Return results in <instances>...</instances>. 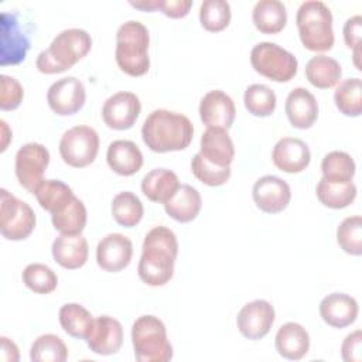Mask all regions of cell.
<instances>
[{
    "label": "cell",
    "instance_id": "obj_1",
    "mask_svg": "<svg viewBox=\"0 0 362 362\" xmlns=\"http://www.w3.org/2000/svg\"><path fill=\"white\" fill-rule=\"evenodd\" d=\"M141 249L137 266L140 280L151 287L167 284L173 279L178 255L175 233L167 226H156L147 232Z\"/></svg>",
    "mask_w": 362,
    "mask_h": 362
},
{
    "label": "cell",
    "instance_id": "obj_2",
    "mask_svg": "<svg viewBox=\"0 0 362 362\" xmlns=\"http://www.w3.org/2000/svg\"><path fill=\"white\" fill-rule=\"evenodd\" d=\"M141 137L144 144L154 153L180 151L192 141L194 126L185 115L156 109L146 117Z\"/></svg>",
    "mask_w": 362,
    "mask_h": 362
},
{
    "label": "cell",
    "instance_id": "obj_3",
    "mask_svg": "<svg viewBox=\"0 0 362 362\" xmlns=\"http://www.w3.org/2000/svg\"><path fill=\"white\" fill-rule=\"evenodd\" d=\"M92 48V38L82 28H68L57 34L49 47L37 57L35 66L41 74L54 75L71 69Z\"/></svg>",
    "mask_w": 362,
    "mask_h": 362
},
{
    "label": "cell",
    "instance_id": "obj_4",
    "mask_svg": "<svg viewBox=\"0 0 362 362\" xmlns=\"http://www.w3.org/2000/svg\"><path fill=\"white\" fill-rule=\"evenodd\" d=\"M150 35L140 21H126L116 33L115 58L117 66L130 76H143L150 68L148 58Z\"/></svg>",
    "mask_w": 362,
    "mask_h": 362
},
{
    "label": "cell",
    "instance_id": "obj_5",
    "mask_svg": "<svg viewBox=\"0 0 362 362\" xmlns=\"http://www.w3.org/2000/svg\"><path fill=\"white\" fill-rule=\"evenodd\" d=\"M298 35L304 48L314 52H325L334 47L332 13L318 0L304 1L296 16Z\"/></svg>",
    "mask_w": 362,
    "mask_h": 362
},
{
    "label": "cell",
    "instance_id": "obj_6",
    "mask_svg": "<svg viewBox=\"0 0 362 362\" xmlns=\"http://www.w3.org/2000/svg\"><path fill=\"white\" fill-rule=\"evenodd\" d=\"M132 344L139 362H167L174 354L164 322L150 314L141 315L133 322Z\"/></svg>",
    "mask_w": 362,
    "mask_h": 362
},
{
    "label": "cell",
    "instance_id": "obj_7",
    "mask_svg": "<svg viewBox=\"0 0 362 362\" xmlns=\"http://www.w3.org/2000/svg\"><path fill=\"white\" fill-rule=\"evenodd\" d=\"M252 68L262 76L274 82L291 81L298 68L297 58L276 42L263 41L250 51Z\"/></svg>",
    "mask_w": 362,
    "mask_h": 362
},
{
    "label": "cell",
    "instance_id": "obj_8",
    "mask_svg": "<svg viewBox=\"0 0 362 362\" xmlns=\"http://www.w3.org/2000/svg\"><path fill=\"white\" fill-rule=\"evenodd\" d=\"M35 214L33 208L10 194L0 189V232L7 240H24L35 228Z\"/></svg>",
    "mask_w": 362,
    "mask_h": 362
},
{
    "label": "cell",
    "instance_id": "obj_9",
    "mask_svg": "<svg viewBox=\"0 0 362 362\" xmlns=\"http://www.w3.org/2000/svg\"><path fill=\"white\" fill-rule=\"evenodd\" d=\"M61 158L74 168H83L92 164L99 151V136L95 129L79 124L68 129L58 146Z\"/></svg>",
    "mask_w": 362,
    "mask_h": 362
},
{
    "label": "cell",
    "instance_id": "obj_10",
    "mask_svg": "<svg viewBox=\"0 0 362 362\" xmlns=\"http://www.w3.org/2000/svg\"><path fill=\"white\" fill-rule=\"evenodd\" d=\"M49 164V151L41 143H25L16 154V177L23 188L34 192L35 187L44 180V173Z\"/></svg>",
    "mask_w": 362,
    "mask_h": 362
},
{
    "label": "cell",
    "instance_id": "obj_11",
    "mask_svg": "<svg viewBox=\"0 0 362 362\" xmlns=\"http://www.w3.org/2000/svg\"><path fill=\"white\" fill-rule=\"evenodd\" d=\"M86 100L83 83L75 76H65L54 82L47 92L49 109L59 116L78 113Z\"/></svg>",
    "mask_w": 362,
    "mask_h": 362
},
{
    "label": "cell",
    "instance_id": "obj_12",
    "mask_svg": "<svg viewBox=\"0 0 362 362\" xmlns=\"http://www.w3.org/2000/svg\"><path fill=\"white\" fill-rule=\"evenodd\" d=\"M141 112V103L136 93L120 90L109 96L102 107V119L109 129H130Z\"/></svg>",
    "mask_w": 362,
    "mask_h": 362
},
{
    "label": "cell",
    "instance_id": "obj_13",
    "mask_svg": "<svg viewBox=\"0 0 362 362\" xmlns=\"http://www.w3.org/2000/svg\"><path fill=\"white\" fill-rule=\"evenodd\" d=\"M274 307L266 300H253L245 304L236 317L239 332L252 341L266 337L274 322Z\"/></svg>",
    "mask_w": 362,
    "mask_h": 362
},
{
    "label": "cell",
    "instance_id": "obj_14",
    "mask_svg": "<svg viewBox=\"0 0 362 362\" xmlns=\"http://www.w3.org/2000/svg\"><path fill=\"white\" fill-rule=\"evenodd\" d=\"M1 21V55L0 65H17L25 59L30 49V40L24 34L18 17L14 13L3 11Z\"/></svg>",
    "mask_w": 362,
    "mask_h": 362
},
{
    "label": "cell",
    "instance_id": "obj_15",
    "mask_svg": "<svg viewBox=\"0 0 362 362\" xmlns=\"http://www.w3.org/2000/svg\"><path fill=\"white\" fill-rule=\"evenodd\" d=\"M252 197L260 211L279 214L290 204L291 189L284 180L276 175H263L253 184Z\"/></svg>",
    "mask_w": 362,
    "mask_h": 362
},
{
    "label": "cell",
    "instance_id": "obj_16",
    "mask_svg": "<svg viewBox=\"0 0 362 362\" xmlns=\"http://www.w3.org/2000/svg\"><path fill=\"white\" fill-rule=\"evenodd\" d=\"M133 256L132 240L122 233H109L100 239L96 247L98 266L107 273L126 269Z\"/></svg>",
    "mask_w": 362,
    "mask_h": 362
},
{
    "label": "cell",
    "instance_id": "obj_17",
    "mask_svg": "<svg viewBox=\"0 0 362 362\" xmlns=\"http://www.w3.org/2000/svg\"><path fill=\"white\" fill-rule=\"evenodd\" d=\"M85 341L92 352L98 355H113L123 344V327L113 317H96Z\"/></svg>",
    "mask_w": 362,
    "mask_h": 362
},
{
    "label": "cell",
    "instance_id": "obj_18",
    "mask_svg": "<svg viewBox=\"0 0 362 362\" xmlns=\"http://www.w3.org/2000/svg\"><path fill=\"white\" fill-rule=\"evenodd\" d=\"M199 117L206 127L230 129L236 117V107L223 90H209L199 103Z\"/></svg>",
    "mask_w": 362,
    "mask_h": 362
},
{
    "label": "cell",
    "instance_id": "obj_19",
    "mask_svg": "<svg viewBox=\"0 0 362 362\" xmlns=\"http://www.w3.org/2000/svg\"><path fill=\"white\" fill-rule=\"evenodd\" d=\"M272 160L280 171L297 174L308 167L311 161V151L301 139L283 137L274 144Z\"/></svg>",
    "mask_w": 362,
    "mask_h": 362
},
{
    "label": "cell",
    "instance_id": "obj_20",
    "mask_svg": "<svg viewBox=\"0 0 362 362\" xmlns=\"http://www.w3.org/2000/svg\"><path fill=\"white\" fill-rule=\"evenodd\" d=\"M358 301L345 293H331L320 303V315L332 328H345L358 318Z\"/></svg>",
    "mask_w": 362,
    "mask_h": 362
},
{
    "label": "cell",
    "instance_id": "obj_21",
    "mask_svg": "<svg viewBox=\"0 0 362 362\" xmlns=\"http://www.w3.org/2000/svg\"><path fill=\"white\" fill-rule=\"evenodd\" d=\"M284 110L290 124L296 129H310L318 117L315 96L305 88H294L286 98Z\"/></svg>",
    "mask_w": 362,
    "mask_h": 362
},
{
    "label": "cell",
    "instance_id": "obj_22",
    "mask_svg": "<svg viewBox=\"0 0 362 362\" xmlns=\"http://www.w3.org/2000/svg\"><path fill=\"white\" fill-rule=\"evenodd\" d=\"M199 153L218 167H230L235 158L233 141L223 127H208L201 137Z\"/></svg>",
    "mask_w": 362,
    "mask_h": 362
},
{
    "label": "cell",
    "instance_id": "obj_23",
    "mask_svg": "<svg viewBox=\"0 0 362 362\" xmlns=\"http://www.w3.org/2000/svg\"><path fill=\"white\" fill-rule=\"evenodd\" d=\"M52 257L64 269L75 270L82 267L89 255V246L86 239L79 235H64L55 238L52 242Z\"/></svg>",
    "mask_w": 362,
    "mask_h": 362
},
{
    "label": "cell",
    "instance_id": "obj_24",
    "mask_svg": "<svg viewBox=\"0 0 362 362\" xmlns=\"http://www.w3.org/2000/svg\"><path fill=\"white\" fill-rule=\"evenodd\" d=\"M106 161L116 174L130 177L140 171L143 154L136 143L130 140H115L107 147Z\"/></svg>",
    "mask_w": 362,
    "mask_h": 362
},
{
    "label": "cell",
    "instance_id": "obj_25",
    "mask_svg": "<svg viewBox=\"0 0 362 362\" xmlns=\"http://www.w3.org/2000/svg\"><path fill=\"white\" fill-rule=\"evenodd\" d=\"M274 345L280 356L290 361H298L305 356L310 349V335L301 324L286 322L279 328Z\"/></svg>",
    "mask_w": 362,
    "mask_h": 362
},
{
    "label": "cell",
    "instance_id": "obj_26",
    "mask_svg": "<svg viewBox=\"0 0 362 362\" xmlns=\"http://www.w3.org/2000/svg\"><path fill=\"white\" fill-rule=\"evenodd\" d=\"M177 174L167 168H154L148 171L141 180V191L151 202H168L180 188Z\"/></svg>",
    "mask_w": 362,
    "mask_h": 362
},
{
    "label": "cell",
    "instance_id": "obj_27",
    "mask_svg": "<svg viewBox=\"0 0 362 362\" xmlns=\"http://www.w3.org/2000/svg\"><path fill=\"white\" fill-rule=\"evenodd\" d=\"M88 219L85 204L75 195L68 198L54 212L51 221L54 228L64 235H79L85 229Z\"/></svg>",
    "mask_w": 362,
    "mask_h": 362
},
{
    "label": "cell",
    "instance_id": "obj_28",
    "mask_svg": "<svg viewBox=\"0 0 362 362\" xmlns=\"http://www.w3.org/2000/svg\"><path fill=\"white\" fill-rule=\"evenodd\" d=\"M202 206V198L197 188L188 184H181L174 197L164 204V209L170 218L177 222L188 223L194 221Z\"/></svg>",
    "mask_w": 362,
    "mask_h": 362
},
{
    "label": "cell",
    "instance_id": "obj_29",
    "mask_svg": "<svg viewBox=\"0 0 362 362\" xmlns=\"http://www.w3.org/2000/svg\"><path fill=\"white\" fill-rule=\"evenodd\" d=\"M255 27L263 34H277L287 24L286 6L279 0H260L252 11Z\"/></svg>",
    "mask_w": 362,
    "mask_h": 362
},
{
    "label": "cell",
    "instance_id": "obj_30",
    "mask_svg": "<svg viewBox=\"0 0 362 362\" xmlns=\"http://www.w3.org/2000/svg\"><path fill=\"white\" fill-rule=\"evenodd\" d=\"M342 75L341 65L337 59L324 54L315 55L305 64V78L318 89H329L337 86Z\"/></svg>",
    "mask_w": 362,
    "mask_h": 362
},
{
    "label": "cell",
    "instance_id": "obj_31",
    "mask_svg": "<svg viewBox=\"0 0 362 362\" xmlns=\"http://www.w3.org/2000/svg\"><path fill=\"white\" fill-rule=\"evenodd\" d=\"M315 194L318 201L331 209H342L349 206L356 198V185L349 182H329L321 178L317 184Z\"/></svg>",
    "mask_w": 362,
    "mask_h": 362
},
{
    "label": "cell",
    "instance_id": "obj_32",
    "mask_svg": "<svg viewBox=\"0 0 362 362\" xmlns=\"http://www.w3.org/2000/svg\"><path fill=\"white\" fill-rule=\"evenodd\" d=\"M59 317V324L62 329L78 339H85L92 324H93V317L92 314L81 304L78 303H68L64 304L59 308L58 313Z\"/></svg>",
    "mask_w": 362,
    "mask_h": 362
},
{
    "label": "cell",
    "instance_id": "obj_33",
    "mask_svg": "<svg viewBox=\"0 0 362 362\" xmlns=\"http://www.w3.org/2000/svg\"><path fill=\"white\" fill-rule=\"evenodd\" d=\"M337 109L348 116L358 117L362 113V81L359 78H348L337 83L334 92Z\"/></svg>",
    "mask_w": 362,
    "mask_h": 362
},
{
    "label": "cell",
    "instance_id": "obj_34",
    "mask_svg": "<svg viewBox=\"0 0 362 362\" xmlns=\"http://www.w3.org/2000/svg\"><path fill=\"white\" fill-rule=\"evenodd\" d=\"M110 211L113 219L124 228L136 226L140 223L144 215V208L140 198L130 191H123L115 195Z\"/></svg>",
    "mask_w": 362,
    "mask_h": 362
},
{
    "label": "cell",
    "instance_id": "obj_35",
    "mask_svg": "<svg viewBox=\"0 0 362 362\" xmlns=\"http://www.w3.org/2000/svg\"><path fill=\"white\" fill-rule=\"evenodd\" d=\"M322 178L329 182H349L352 181L356 165L354 158L345 151H329L321 161Z\"/></svg>",
    "mask_w": 362,
    "mask_h": 362
},
{
    "label": "cell",
    "instance_id": "obj_36",
    "mask_svg": "<svg viewBox=\"0 0 362 362\" xmlns=\"http://www.w3.org/2000/svg\"><path fill=\"white\" fill-rule=\"evenodd\" d=\"M246 110L256 117L270 116L277 105V98L273 89L263 83H253L246 88L243 95Z\"/></svg>",
    "mask_w": 362,
    "mask_h": 362
},
{
    "label": "cell",
    "instance_id": "obj_37",
    "mask_svg": "<svg viewBox=\"0 0 362 362\" xmlns=\"http://www.w3.org/2000/svg\"><path fill=\"white\" fill-rule=\"evenodd\" d=\"M68 358L65 342L55 334L40 335L31 344L30 359L33 362H64Z\"/></svg>",
    "mask_w": 362,
    "mask_h": 362
},
{
    "label": "cell",
    "instance_id": "obj_38",
    "mask_svg": "<svg viewBox=\"0 0 362 362\" xmlns=\"http://www.w3.org/2000/svg\"><path fill=\"white\" fill-rule=\"evenodd\" d=\"M230 18V6L225 0H205L199 6V23L209 33L223 31Z\"/></svg>",
    "mask_w": 362,
    "mask_h": 362
},
{
    "label": "cell",
    "instance_id": "obj_39",
    "mask_svg": "<svg viewBox=\"0 0 362 362\" xmlns=\"http://www.w3.org/2000/svg\"><path fill=\"white\" fill-rule=\"evenodd\" d=\"M33 194L40 206L49 214L74 195L71 187L61 180H42Z\"/></svg>",
    "mask_w": 362,
    "mask_h": 362
},
{
    "label": "cell",
    "instance_id": "obj_40",
    "mask_svg": "<svg viewBox=\"0 0 362 362\" xmlns=\"http://www.w3.org/2000/svg\"><path fill=\"white\" fill-rule=\"evenodd\" d=\"M27 288L37 294H49L58 286V277L51 267L42 263H30L21 274Z\"/></svg>",
    "mask_w": 362,
    "mask_h": 362
},
{
    "label": "cell",
    "instance_id": "obj_41",
    "mask_svg": "<svg viewBox=\"0 0 362 362\" xmlns=\"http://www.w3.org/2000/svg\"><path fill=\"white\" fill-rule=\"evenodd\" d=\"M337 242L339 247L352 256L362 255V218L354 215L345 218L337 229Z\"/></svg>",
    "mask_w": 362,
    "mask_h": 362
},
{
    "label": "cell",
    "instance_id": "obj_42",
    "mask_svg": "<svg viewBox=\"0 0 362 362\" xmlns=\"http://www.w3.org/2000/svg\"><path fill=\"white\" fill-rule=\"evenodd\" d=\"M191 171L197 180L208 187H221L230 177V167H218L209 163L201 153L192 157Z\"/></svg>",
    "mask_w": 362,
    "mask_h": 362
},
{
    "label": "cell",
    "instance_id": "obj_43",
    "mask_svg": "<svg viewBox=\"0 0 362 362\" xmlns=\"http://www.w3.org/2000/svg\"><path fill=\"white\" fill-rule=\"evenodd\" d=\"M0 107L1 110H14L17 109L24 98V89L21 83L8 75L0 76Z\"/></svg>",
    "mask_w": 362,
    "mask_h": 362
},
{
    "label": "cell",
    "instance_id": "obj_44",
    "mask_svg": "<svg viewBox=\"0 0 362 362\" xmlns=\"http://www.w3.org/2000/svg\"><path fill=\"white\" fill-rule=\"evenodd\" d=\"M341 356L345 362L362 361V331L356 329L348 334L341 345Z\"/></svg>",
    "mask_w": 362,
    "mask_h": 362
},
{
    "label": "cell",
    "instance_id": "obj_45",
    "mask_svg": "<svg viewBox=\"0 0 362 362\" xmlns=\"http://www.w3.org/2000/svg\"><path fill=\"white\" fill-rule=\"evenodd\" d=\"M344 41L348 48L354 49L361 45V34H362V17L359 14L349 17L344 24Z\"/></svg>",
    "mask_w": 362,
    "mask_h": 362
},
{
    "label": "cell",
    "instance_id": "obj_46",
    "mask_svg": "<svg viewBox=\"0 0 362 362\" xmlns=\"http://www.w3.org/2000/svg\"><path fill=\"white\" fill-rule=\"evenodd\" d=\"M191 7V0H161L160 10L170 18H182L189 13Z\"/></svg>",
    "mask_w": 362,
    "mask_h": 362
},
{
    "label": "cell",
    "instance_id": "obj_47",
    "mask_svg": "<svg viewBox=\"0 0 362 362\" xmlns=\"http://www.w3.org/2000/svg\"><path fill=\"white\" fill-rule=\"evenodd\" d=\"M0 358L6 362H17L20 359L17 345L7 337L0 338Z\"/></svg>",
    "mask_w": 362,
    "mask_h": 362
},
{
    "label": "cell",
    "instance_id": "obj_48",
    "mask_svg": "<svg viewBox=\"0 0 362 362\" xmlns=\"http://www.w3.org/2000/svg\"><path fill=\"white\" fill-rule=\"evenodd\" d=\"M129 3L134 8H139L141 11H148V13L160 10V6H161V0H140V1H129Z\"/></svg>",
    "mask_w": 362,
    "mask_h": 362
},
{
    "label": "cell",
    "instance_id": "obj_49",
    "mask_svg": "<svg viewBox=\"0 0 362 362\" xmlns=\"http://www.w3.org/2000/svg\"><path fill=\"white\" fill-rule=\"evenodd\" d=\"M0 124H1V148L0 150L3 153V151H6L10 140L13 139V133H11L8 124L6 123V120H0Z\"/></svg>",
    "mask_w": 362,
    "mask_h": 362
},
{
    "label": "cell",
    "instance_id": "obj_50",
    "mask_svg": "<svg viewBox=\"0 0 362 362\" xmlns=\"http://www.w3.org/2000/svg\"><path fill=\"white\" fill-rule=\"evenodd\" d=\"M354 64H355V66H356V69L358 71H361L362 68H361V62H359V55H361V45H358V47H355L354 49Z\"/></svg>",
    "mask_w": 362,
    "mask_h": 362
}]
</instances>
